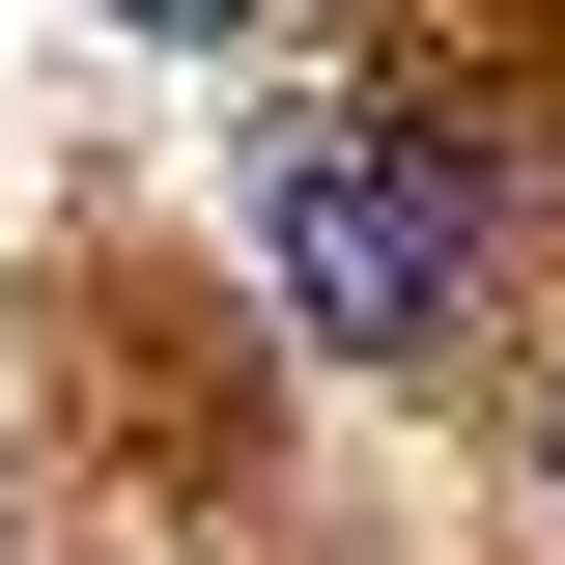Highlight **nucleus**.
Here are the masks:
<instances>
[{
  "label": "nucleus",
  "mask_w": 565,
  "mask_h": 565,
  "mask_svg": "<svg viewBox=\"0 0 565 565\" xmlns=\"http://www.w3.org/2000/svg\"><path fill=\"white\" fill-rule=\"evenodd\" d=\"M255 255H282V311L340 367H452V311H481V199H452V141H396V114H311L255 170Z\"/></svg>",
  "instance_id": "f257e3e1"
},
{
  "label": "nucleus",
  "mask_w": 565,
  "mask_h": 565,
  "mask_svg": "<svg viewBox=\"0 0 565 565\" xmlns=\"http://www.w3.org/2000/svg\"><path fill=\"white\" fill-rule=\"evenodd\" d=\"M114 29H255V0H114Z\"/></svg>",
  "instance_id": "f03ea898"
}]
</instances>
